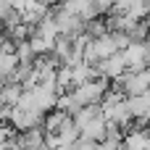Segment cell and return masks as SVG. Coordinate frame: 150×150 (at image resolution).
I'll list each match as a JSON object with an SVG mask.
<instances>
[{"mask_svg": "<svg viewBox=\"0 0 150 150\" xmlns=\"http://www.w3.org/2000/svg\"><path fill=\"white\" fill-rule=\"evenodd\" d=\"M8 11H11V5H8V0H0V18H3V16L8 13Z\"/></svg>", "mask_w": 150, "mask_h": 150, "instance_id": "cell-12", "label": "cell"}, {"mask_svg": "<svg viewBox=\"0 0 150 150\" xmlns=\"http://www.w3.org/2000/svg\"><path fill=\"white\" fill-rule=\"evenodd\" d=\"M127 34H129V40H132V42H145V40H148V34H150L145 18H142V21H134V24L127 29Z\"/></svg>", "mask_w": 150, "mask_h": 150, "instance_id": "cell-9", "label": "cell"}, {"mask_svg": "<svg viewBox=\"0 0 150 150\" xmlns=\"http://www.w3.org/2000/svg\"><path fill=\"white\" fill-rule=\"evenodd\" d=\"M95 3V8H98V13L103 16V13H108L111 11V5H113V0H92Z\"/></svg>", "mask_w": 150, "mask_h": 150, "instance_id": "cell-10", "label": "cell"}, {"mask_svg": "<svg viewBox=\"0 0 150 150\" xmlns=\"http://www.w3.org/2000/svg\"><path fill=\"white\" fill-rule=\"evenodd\" d=\"M61 8H66L69 13H76L82 21H90V18L100 16L92 0H63V3H61Z\"/></svg>", "mask_w": 150, "mask_h": 150, "instance_id": "cell-5", "label": "cell"}, {"mask_svg": "<svg viewBox=\"0 0 150 150\" xmlns=\"http://www.w3.org/2000/svg\"><path fill=\"white\" fill-rule=\"evenodd\" d=\"M32 3H34V0H8V5H11L13 11H18V13H21L24 8H29Z\"/></svg>", "mask_w": 150, "mask_h": 150, "instance_id": "cell-11", "label": "cell"}, {"mask_svg": "<svg viewBox=\"0 0 150 150\" xmlns=\"http://www.w3.org/2000/svg\"><path fill=\"white\" fill-rule=\"evenodd\" d=\"M53 42H55L53 37H45V34H37V32L29 34V45H32L34 55H47L53 50Z\"/></svg>", "mask_w": 150, "mask_h": 150, "instance_id": "cell-8", "label": "cell"}, {"mask_svg": "<svg viewBox=\"0 0 150 150\" xmlns=\"http://www.w3.org/2000/svg\"><path fill=\"white\" fill-rule=\"evenodd\" d=\"M145 45H148V53H150V34H148V40H145Z\"/></svg>", "mask_w": 150, "mask_h": 150, "instance_id": "cell-14", "label": "cell"}, {"mask_svg": "<svg viewBox=\"0 0 150 150\" xmlns=\"http://www.w3.org/2000/svg\"><path fill=\"white\" fill-rule=\"evenodd\" d=\"M95 71H98V76H105L108 82H113V79H119V76L127 71V63H124L121 53H113V55L98 61V63H95Z\"/></svg>", "mask_w": 150, "mask_h": 150, "instance_id": "cell-4", "label": "cell"}, {"mask_svg": "<svg viewBox=\"0 0 150 150\" xmlns=\"http://www.w3.org/2000/svg\"><path fill=\"white\" fill-rule=\"evenodd\" d=\"M108 87H111V82H108L105 76H95V79H90V82H82V84L71 87V92H74V98H76L82 105H92V103H100V100H103V95H105Z\"/></svg>", "mask_w": 150, "mask_h": 150, "instance_id": "cell-1", "label": "cell"}, {"mask_svg": "<svg viewBox=\"0 0 150 150\" xmlns=\"http://www.w3.org/2000/svg\"><path fill=\"white\" fill-rule=\"evenodd\" d=\"M119 53H121V58L127 63V71H140V69L148 66V61H150V53H148V45L145 42H129Z\"/></svg>", "mask_w": 150, "mask_h": 150, "instance_id": "cell-2", "label": "cell"}, {"mask_svg": "<svg viewBox=\"0 0 150 150\" xmlns=\"http://www.w3.org/2000/svg\"><path fill=\"white\" fill-rule=\"evenodd\" d=\"M16 66H18L16 50H5V47H0V82H8V79L13 76Z\"/></svg>", "mask_w": 150, "mask_h": 150, "instance_id": "cell-6", "label": "cell"}, {"mask_svg": "<svg viewBox=\"0 0 150 150\" xmlns=\"http://www.w3.org/2000/svg\"><path fill=\"white\" fill-rule=\"evenodd\" d=\"M53 18H55V26H58V34L61 37H76L79 32H84V21L76 16V13H69L66 8H58L53 11Z\"/></svg>", "mask_w": 150, "mask_h": 150, "instance_id": "cell-3", "label": "cell"}, {"mask_svg": "<svg viewBox=\"0 0 150 150\" xmlns=\"http://www.w3.org/2000/svg\"><path fill=\"white\" fill-rule=\"evenodd\" d=\"M21 92H24V87L18 84V82H3V90H0V103H5V105H16L18 103V98H21Z\"/></svg>", "mask_w": 150, "mask_h": 150, "instance_id": "cell-7", "label": "cell"}, {"mask_svg": "<svg viewBox=\"0 0 150 150\" xmlns=\"http://www.w3.org/2000/svg\"><path fill=\"white\" fill-rule=\"evenodd\" d=\"M145 24H148V29H150V8H148V16H145Z\"/></svg>", "mask_w": 150, "mask_h": 150, "instance_id": "cell-13", "label": "cell"}]
</instances>
